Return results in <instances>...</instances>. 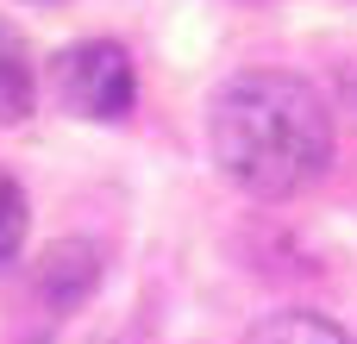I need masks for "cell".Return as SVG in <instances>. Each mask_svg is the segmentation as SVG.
I'll return each instance as SVG.
<instances>
[{"instance_id": "1", "label": "cell", "mask_w": 357, "mask_h": 344, "mask_svg": "<svg viewBox=\"0 0 357 344\" xmlns=\"http://www.w3.org/2000/svg\"><path fill=\"white\" fill-rule=\"evenodd\" d=\"M213 163L232 188L257 201H289L314 188L333 163V113L314 81L282 69L232 75L207 113Z\"/></svg>"}, {"instance_id": "2", "label": "cell", "mask_w": 357, "mask_h": 344, "mask_svg": "<svg viewBox=\"0 0 357 344\" xmlns=\"http://www.w3.org/2000/svg\"><path fill=\"white\" fill-rule=\"evenodd\" d=\"M50 88H56L63 113H75V119H100V125L126 119L132 100H138L132 56H126V44H113V38L69 44V50L50 63Z\"/></svg>"}, {"instance_id": "3", "label": "cell", "mask_w": 357, "mask_h": 344, "mask_svg": "<svg viewBox=\"0 0 357 344\" xmlns=\"http://www.w3.org/2000/svg\"><path fill=\"white\" fill-rule=\"evenodd\" d=\"M94 276H100L94 244H50V251L38 257V269H31V288H38L56 313H69V307L94 288Z\"/></svg>"}, {"instance_id": "4", "label": "cell", "mask_w": 357, "mask_h": 344, "mask_svg": "<svg viewBox=\"0 0 357 344\" xmlns=\"http://www.w3.org/2000/svg\"><path fill=\"white\" fill-rule=\"evenodd\" d=\"M245 344H351V338H345V326H333L320 313H270L245 332Z\"/></svg>"}, {"instance_id": "5", "label": "cell", "mask_w": 357, "mask_h": 344, "mask_svg": "<svg viewBox=\"0 0 357 344\" xmlns=\"http://www.w3.org/2000/svg\"><path fill=\"white\" fill-rule=\"evenodd\" d=\"M31 63H25V44L0 25V125H19L31 113Z\"/></svg>"}, {"instance_id": "6", "label": "cell", "mask_w": 357, "mask_h": 344, "mask_svg": "<svg viewBox=\"0 0 357 344\" xmlns=\"http://www.w3.org/2000/svg\"><path fill=\"white\" fill-rule=\"evenodd\" d=\"M19 244H25V188L0 169V269L19 263Z\"/></svg>"}, {"instance_id": "7", "label": "cell", "mask_w": 357, "mask_h": 344, "mask_svg": "<svg viewBox=\"0 0 357 344\" xmlns=\"http://www.w3.org/2000/svg\"><path fill=\"white\" fill-rule=\"evenodd\" d=\"M25 6H63V0H25Z\"/></svg>"}]
</instances>
